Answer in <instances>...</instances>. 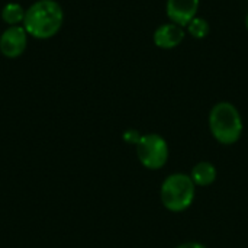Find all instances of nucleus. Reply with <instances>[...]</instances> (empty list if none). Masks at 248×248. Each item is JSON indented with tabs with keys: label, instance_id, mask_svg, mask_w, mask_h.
<instances>
[{
	"label": "nucleus",
	"instance_id": "39448f33",
	"mask_svg": "<svg viewBox=\"0 0 248 248\" xmlns=\"http://www.w3.org/2000/svg\"><path fill=\"white\" fill-rule=\"evenodd\" d=\"M28 33L22 25L9 26L0 35V52L9 60L19 58L28 46Z\"/></svg>",
	"mask_w": 248,
	"mask_h": 248
},
{
	"label": "nucleus",
	"instance_id": "f8f14e48",
	"mask_svg": "<svg viewBox=\"0 0 248 248\" xmlns=\"http://www.w3.org/2000/svg\"><path fill=\"white\" fill-rule=\"evenodd\" d=\"M176 248H206V246H203V244H201V243H195V241H192V243L180 244L179 247H176Z\"/></svg>",
	"mask_w": 248,
	"mask_h": 248
},
{
	"label": "nucleus",
	"instance_id": "423d86ee",
	"mask_svg": "<svg viewBox=\"0 0 248 248\" xmlns=\"http://www.w3.org/2000/svg\"><path fill=\"white\" fill-rule=\"evenodd\" d=\"M199 9V0H167L166 13L170 22L179 26H187L196 16Z\"/></svg>",
	"mask_w": 248,
	"mask_h": 248
},
{
	"label": "nucleus",
	"instance_id": "20e7f679",
	"mask_svg": "<svg viewBox=\"0 0 248 248\" xmlns=\"http://www.w3.org/2000/svg\"><path fill=\"white\" fill-rule=\"evenodd\" d=\"M135 147L140 163L148 170H160L169 161V144L158 134L141 135Z\"/></svg>",
	"mask_w": 248,
	"mask_h": 248
},
{
	"label": "nucleus",
	"instance_id": "1a4fd4ad",
	"mask_svg": "<svg viewBox=\"0 0 248 248\" xmlns=\"http://www.w3.org/2000/svg\"><path fill=\"white\" fill-rule=\"evenodd\" d=\"M25 12L26 9L19 4V3H15V1H10V3H6L1 9V19L6 25L9 26H17V25H22L23 23V19H25Z\"/></svg>",
	"mask_w": 248,
	"mask_h": 248
},
{
	"label": "nucleus",
	"instance_id": "9b49d317",
	"mask_svg": "<svg viewBox=\"0 0 248 248\" xmlns=\"http://www.w3.org/2000/svg\"><path fill=\"white\" fill-rule=\"evenodd\" d=\"M140 138H141V134H140L138 131H135V129H128V131L124 132V140H125L128 144L137 145V142L140 141Z\"/></svg>",
	"mask_w": 248,
	"mask_h": 248
},
{
	"label": "nucleus",
	"instance_id": "6e6552de",
	"mask_svg": "<svg viewBox=\"0 0 248 248\" xmlns=\"http://www.w3.org/2000/svg\"><path fill=\"white\" fill-rule=\"evenodd\" d=\"M217 167L209 161H201L195 164V167L190 171V179L193 180L195 186L206 187L211 186L217 180Z\"/></svg>",
	"mask_w": 248,
	"mask_h": 248
},
{
	"label": "nucleus",
	"instance_id": "0eeeda50",
	"mask_svg": "<svg viewBox=\"0 0 248 248\" xmlns=\"http://www.w3.org/2000/svg\"><path fill=\"white\" fill-rule=\"evenodd\" d=\"M183 39H185L183 26H179L173 22L160 25L153 35V41L155 46L161 49H173L179 46L183 42Z\"/></svg>",
	"mask_w": 248,
	"mask_h": 248
},
{
	"label": "nucleus",
	"instance_id": "f03ea898",
	"mask_svg": "<svg viewBox=\"0 0 248 248\" xmlns=\"http://www.w3.org/2000/svg\"><path fill=\"white\" fill-rule=\"evenodd\" d=\"M208 122L212 137L222 145H232L243 135V118L240 110L230 102L217 103L209 112Z\"/></svg>",
	"mask_w": 248,
	"mask_h": 248
},
{
	"label": "nucleus",
	"instance_id": "9d476101",
	"mask_svg": "<svg viewBox=\"0 0 248 248\" xmlns=\"http://www.w3.org/2000/svg\"><path fill=\"white\" fill-rule=\"evenodd\" d=\"M186 28H187L189 33H190L193 38H196V39H203V38H206L208 33H209V31H211L209 22H208L205 17H199V16H195V17L189 22V25H187Z\"/></svg>",
	"mask_w": 248,
	"mask_h": 248
},
{
	"label": "nucleus",
	"instance_id": "ddd939ff",
	"mask_svg": "<svg viewBox=\"0 0 248 248\" xmlns=\"http://www.w3.org/2000/svg\"><path fill=\"white\" fill-rule=\"evenodd\" d=\"M246 26H247V29H248V15H247V17H246Z\"/></svg>",
	"mask_w": 248,
	"mask_h": 248
},
{
	"label": "nucleus",
	"instance_id": "7ed1b4c3",
	"mask_svg": "<svg viewBox=\"0 0 248 248\" xmlns=\"http://www.w3.org/2000/svg\"><path fill=\"white\" fill-rule=\"evenodd\" d=\"M196 186L189 174L173 173L164 179L160 187L163 206L170 212H183L195 201Z\"/></svg>",
	"mask_w": 248,
	"mask_h": 248
},
{
	"label": "nucleus",
	"instance_id": "f257e3e1",
	"mask_svg": "<svg viewBox=\"0 0 248 248\" xmlns=\"http://www.w3.org/2000/svg\"><path fill=\"white\" fill-rule=\"evenodd\" d=\"M64 22V12L55 0H38L25 12L22 26L35 39H49L55 36Z\"/></svg>",
	"mask_w": 248,
	"mask_h": 248
}]
</instances>
